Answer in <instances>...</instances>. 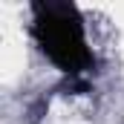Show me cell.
I'll return each mask as SVG.
<instances>
[{
  "mask_svg": "<svg viewBox=\"0 0 124 124\" xmlns=\"http://www.w3.org/2000/svg\"><path fill=\"white\" fill-rule=\"evenodd\" d=\"M32 38L38 49L75 84H84V78L93 72L95 58L78 6L58 0L32 3Z\"/></svg>",
  "mask_w": 124,
  "mask_h": 124,
  "instance_id": "cell-1",
  "label": "cell"
}]
</instances>
